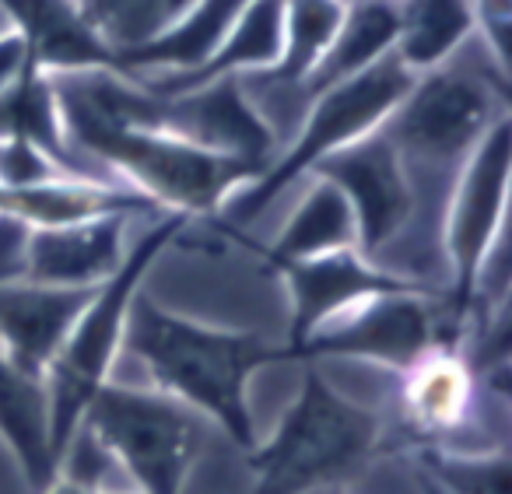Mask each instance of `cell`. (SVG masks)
I'll return each mask as SVG.
<instances>
[{"instance_id":"obj_1","label":"cell","mask_w":512,"mask_h":494,"mask_svg":"<svg viewBox=\"0 0 512 494\" xmlns=\"http://www.w3.org/2000/svg\"><path fill=\"white\" fill-rule=\"evenodd\" d=\"M120 358L134 361L148 386L218 424L221 435L246 452L260 442L249 410V379L274 361H299L288 344L200 323L165 309L144 288L130 305Z\"/></svg>"},{"instance_id":"obj_2","label":"cell","mask_w":512,"mask_h":494,"mask_svg":"<svg viewBox=\"0 0 512 494\" xmlns=\"http://www.w3.org/2000/svg\"><path fill=\"white\" fill-rule=\"evenodd\" d=\"M383 445V421L309 361L278 428L249 449V494H320L365 466Z\"/></svg>"},{"instance_id":"obj_3","label":"cell","mask_w":512,"mask_h":494,"mask_svg":"<svg viewBox=\"0 0 512 494\" xmlns=\"http://www.w3.org/2000/svg\"><path fill=\"white\" fill-rule=\"evenodd\" d=\"M186 221H190L186 214H158V218L144 221V228L130 242L127 260L120 263V270L106 284L95 288L85 312H81L78 323L67 333L64 347H60L57 358L46 368L53 470H57V459L64 452V445L71 442L74 431L85 421L88 403L113 379L134 295L141 291L144 277L151 274L162 249L183 232Z\"/></svg>"},{"instance_id":"obj_4","label":"cell","mask_w":512,"mask_h":494,"mask_svg":"<svg viewBox=\"0 0 512 494\" xmlns=\"http://www.w3.org/2000/svg\"><path fill=\"white\" fill-rule=\"evenodd\" d=\"M141 494H183L200 456L204 417L155 386L109 379L88 403L85 421Z\"/></svg>"},{"instance_id":"obj_5","label":"cell","mask_w":512,"mask_h":494,"mask_svg":"<svg viewBox=\"0 0 512 494\" xmlns=\"http://www.w3.org/2000/svg\"><path fill=\"white\" fill-rule=\"evenodd\" d=\"M463 337V319L442 295L421 288L379 291L344 309L320 330H313L295 358L302 361H365V365L404 372L435 347H453Z\"/></svg>"},{"instance_id":"obj_6","label":"cell","mask_w":512,"mask_h":494,"mask_svg":"<svg viewBox=\"0 0 512 494\" xmlns=\"http://www.w3.org/2000/svg\"><path fill=\"white\" fill-rule=\"evenodd\" d=\"M512 176V116L498 120L463 162L446 204L442 249L449 267V309L467 319V302L488 253L505 239Z\"/></svg>"},{"instance_id":"obj_7","label":"cell","mask_w":512,"mask_h":494,"mask_svg":"<svg viewBox=\"0 0 512 494\" xmlns=\"http://www.w3.org/2000/svg\"><path fill=\"white\" fill-rule=\"evenodd\" d=\"M313 172L330 179L348 197L358 225V253L376 263L404 235L414 207L404 162L390 137L383 130H372L369 137L323 158Z\"/></svg>"},{"instance_id":"obj_8","label":"cell","mask_w":512,"mask_h":494,"mask_svg":"<svg viewBox=\"0 0 512 494\" xmlns=\"http://www.w3.org/2000/svg\"><path fill=\"white\" fill-rule=\"evenodd\" d=\"M158 214H102L74 225L29 228L22 249V277L57 288H99L120 270L134 242L137 221Z\"/></svg>"},{"instance_id":"obj_9","label":"cell","mask_w":512,"mask_h":494,"mask_svg":"<svg viewBox=\"0 0 512 494\" xmlns=\"http://www.w3.org/2000/svg\"><path fill=\"white\" fill-rule=\"evenodd\" d=\"M278 274L281 284H285V302H288V340H285L288 351H295L309 333L320 330L334 316H341L344 309L358 305L362 298L379 295V291L414 288V284L383 274L358 249L288 263Z\"/></svg>"},{"instance_id":"obj_10","label":"cell","mask_w":512,"mask_h":494,"mask_svg":"<svg viewBox=\"0 0 512 494\" xmlns=\"http://www.w3.org/2000/svg\"><path fill=\"white\" fill-rule=\"evenodd\" d=\"M165 99V130L200 144L207 151H218L235 162H246L256 169V176L274 162V141L267 127L260 123L256 109L242 95L239 81L221 78L211 85L190 88Z\"/></svg>"},{"instance_id":"obj_11","label":"cell","mask_w":512,"mask_h":494,"mask_svg":"<svg viewBox=\"0 0 512 494\" xmlns=\"http://www.w3.org/2000/svg\"><path fill=\"white\" fill-rule=\"evenodd\" d=\"M95 288H57L25 277L0 281V347L29 375H43Z\"/></svg>"},{"instance_id":"obj_12","label":"cell","mask_w":512,"mask_h":494,"mask_svg":"<svg viewBox=\"0 0 512 494\" xmlns=\"http://www.w3.org/2000/svg\"><path fill=\"white\" fill-rule=\"evenodd\" d=\"M397 407L418 445H449L456 431L474 424L481 382L460 351L435 347L397 375Z\"/></svg>"},{"instance_id":"obj_13","label":"cell","mask_w":512,"mask_h":494,"mask_svg":"<svg viewBox=\"0 0 512 494\" xmlns=\"http://www.w3.org/2000/svg\"><path fill=\"white\" fill-rule=\"evenodd\" d=\"M288 197H292V207L274 221L271 239L260 246L264 260L274 270L288 267V263L358 249L355 211L330 179L313 172Z\"/></svg>"},{"instance_id":"obj_14","label":"cell","mask_w":512,"mask_h":494,"mask_svg":"<svg viewBox=\"0 0 512 494\" xmlns=\"http://www.w3.org/2000/svg\"><path fill=\"white\" fill-rule=\"evenodd\" d=\"M246 4L249 0H193L186 15L165 36H158L155 43L130 57L113 60V64L137 81L183 78L218 50V43L228 36L235 18L246 11Z\"/></svg>"},{"instance_id":"obj_15","label":"cell","mask_w":512,"mask_h":494,"mask_svg":"<svg viewBox=\"0 0 512 494\" xmlns=\"http://www.w3.org/2000/svg\"><path fill=\"white\" fill-rule=\"evenodd\" d=\"M0 442L18 459L36 494L53 484L50 452V396L43 375H29L0 347Z\"/></svg>"},{"instance_id":"obj_16","label":"cell","mask_w":512,"mask_h":494,"mask_svg":"<svg viewBox=\"0 0 512 494\" xmlns=\"http://www.w3.org/2000/svg\"><path fill=\"white\" fill-rule=\"evenodd\" d=\"M281 18H285V0H249L246 11L228 29V36L218 43V50L197 71L183 74V78L141 81V85H148L155 95H179L221 78L271 71L281 57Z\"/></svg>"},{"instance_id":"obj_17","label":"cell","mask_w":512,"mask_h":494,"mask_svg":"<svg viewBox=\"0 0 512 494\" xmlns=\"http://www.w3.org/2000/svg\"><path fill=\"white\" fill-rule=\"evenodd\" d=\"M0 8L8 11L15 32L29 46L32 67L39 71L113 64L74 0H0Z\"/></svg>"},{"instance_id":"obj_18","label":"cell","mask_w":512,"mask_h":494,"mask_svg":"<svg viewBox=\"0 0 512 494\" xmlns=\"http://www.w3.org/2000/svg\"><path fill=\"white\" fill-rule=\"evenodd\" d=\"M393 50H397V4L393 0H348L327 53L306 78L309 99L337 81H348L376 67Z\"/></svg>"},{"instance_id":"obj_19","label":"cell","mask_w":512,"mask_h":494,"mask_svg":"<svg viewBox=\"0 0 512 494\" xmlns=\"http://www.w3.org/2000/svg\"><path fill=\"white\" fill-rule=\"evenodd\" d=\"M397 4V57L407 71L425 74L474 39L470 0H393Z\"/></svg>"},{"instance_id":"obj_20","label":"cell","mask_w":512,"mask_h":494,"mask_svg":"<svg viewBox=\"0 0 512 494\" xmlns=\"http://www.w3.org/2000/svg\"><path fill=\"white\" fill-rule=\"evenodd\" d=\"M74 4L109 60H120L165 36L193 0H74Z\"/></svg>"},{"instance_id":"obj_21","label":"cell","mask_w":512,"mask_h":494,"mask_svg":"<svg viewBox=\"0 0 512 494\" xmlns=\"http://www.w3.org/2000/svg\"><path fill=\"white\" fill-rule=\"evenodd\" d=\"M344 8H348V0H285L281 57L271 67V74L306 85V78L320 64L337 25H341Z\"/></svg>"},{"instance_id":"obj_22","label":"cell","mask_w":512,"mask_h":494,"mask_svg":"<svg viewBox=\"0 0 512 494\" xmlns=\"http://www.w3.org/2000/svg\"><path fill=\"white\" fill-rule=\"evenodd\" d=\"M421 480L439 494H512V470L505 449L453 452L439 445H418Z\"/></svg>"},{"instance_id":"obj_23","label":"cell","mask_w":512,"mask_h":494,"mask_svg":"<svg viewBox=\"0 0 512 494\" xmlns=\"http://www.w3.org/2000/svg\"><path fill=\"white\" fill-rule=\"evenodd\" d=\"M32 71V57H29V46L18 32H8V36H0V102L8 99L22 78Z\"/></svg>"},{"instance_id":"obj_24","label":"cell","mask_w":512,"mask_h":494,"mask_svg":"<svg viewBox=\"0 0 512 494\" xmlns=\"http://www.w3.org/2000/svg\"><path fill=\"white\" fill-rule=\"evenodd\" d=\"M43 494H92V491H85V487L71 484V480H64V477H53V484L46 487Z\"/></svg>"},{"instance_id":"obj_25","label":"cell","mask_w":512,"mask_h":494,"mask_svg":"<svg viewBox=\"0 0 512 494\" xmlns=\"http://www.w3.org/2000/svg\"><path fill=\"white\" fill-rule=\"evenodd\" d=\"M8 32H15V25H11V18H8V11L0 8V36H8Z\"/></svg>"},{"instance_id":"obj_26","label":"cell","mask_w":512,"mask_h":494,"mask_svg":"<svg viewBox=\"0 0 512 494\" xmlns=\"http://www.w3.org/2000/svg\"><path fill=\"white\" fill-rule=\"evenodd\" d=\"M421 491H425V494H439V491H435L432 484H425V480H421Z\"/></svg>"},{"instance_id":"obj_27","label":"cell","mask_w":512,"mask_h":494,"mask_svg":"<svg viewBox=\"0 0 512 494\" xmlns=\"http://www.w3.org/2000/svg\"><path fill=\"white\" fill-rule=\"evenodd\" d=\"M113 494H141V491H113Z\"/></svg>"},{"instance_id":"obj_28","label":"cell","mask_w":512,"mask_h":494,"mask_svg":"<svg viewBox=\"0 0 512 494\" xmlns=\"http://www.w3.org/2000/svg\"><path fill=\"white\" fill-rule=\"evenodd\" d=\"M341 494H344V491H341Z\"/></svg>"}]
</instances>
